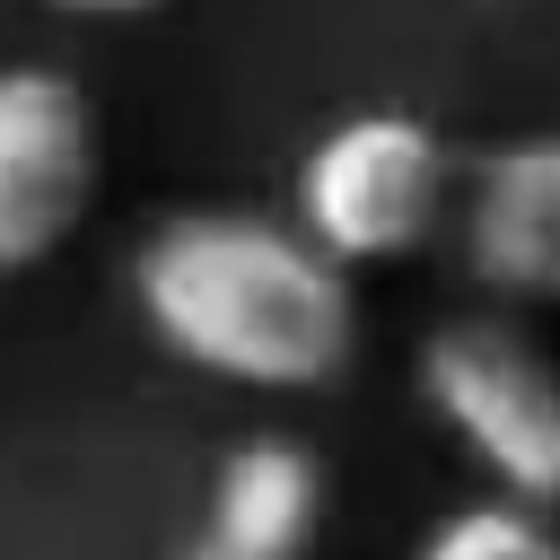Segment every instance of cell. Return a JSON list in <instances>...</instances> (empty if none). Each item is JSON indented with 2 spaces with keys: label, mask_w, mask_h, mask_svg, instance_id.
<instances>
[{
  "label": "cell",
  "mask_w": 560,
  "mask_h": 560,
  "mask_svg": "<svg viewBox=\"0 0 560 560\" xmlns=\"http://www.w3.org/2000/svg\"><path fill=\"white\" fill-rule=\"evenodd\" d=\"M140 324L201 376L245 394H324L359 359V280L298 219L166 210L131 254Z\"/></svg>",
  "instance_id": "6da1fadb"
},
{
  "label": "cell",
  "mask_w": 560,
  "mask_h": 560,
  "mask_svg": "<svg viewBox=\"0 0 560 560\" xmlns=\"http://www.w3.org/2000/svg\"><path fill=\"white\" fill-rule=\"evenodd\" d=\"M411 385L499 499L560 516V359L525 324L508 315L429 324L411 350Z\"/></svg>",
  "instance_id": "7a4b0ae2"
},
{
  "label": "cell",
  "mask_w": 560,
  "mask_h": 560,
  "mask_svg": "<svg viewBox=\"0 0 560 560\" xmlns=\"http://www.w3.org/2000/svg\"><path fill=\"white\" fill-rule=\"evenodd\" d=\"M455 201L464 192H455V158L438 140V122L402 114V105H359V114L324 122L289 184V219L350 271L420 254Z\"/></svg>",
  "instance_id": "3957f363"
},
{
  "label": "cell",
  "mask_w": 560,
  "mask_h": 560,
  "mask_svg": "<svg viewBox=\"0 0 560 560\" xmlns=\"http://www.w3.org/2000/svg\"><path fill=\"white\" fill-rule=\"evenodd\" d=\"M96 105L52 61H0V271L52 262L96 210Z\"/></svg>",
  "instance_id": "277c9868"
},
{
  "label": "cell",
  "mask_w": 560,
  "mask_h": 560,
  "mask_svg": "<svg viewBox=\"0 0 560 560\" xmlns=\"http://www.w3.org/2000/svg\"><path fill=\"white\" fill-rule=\"evenodd\" d=\"M324 525V464L306 438L289 429H254L228 446V464L210 472V508H201V551L219 560H306Z\"/></svg>",
  "instance_id": "8992f818"
},
{
  "label": "cell",
  "mask_w": 560,
  "mask_h": 560,
  "mask_svg": "<svg viewBox=\"0 0 560 560\" xmlns=\"http://www.w3.org/2000/svg\"><path fill=\"white\" fill-rule=\"evenodd\" d=\"M420 560H560V516L490 490V499L438 516L429 542H420Z\"/></svg>",
  "instance_id": "52a82bcc"
},
{
  "label": "cell",
  "mask_w": 560,
  "mask_h": 560,
  "mask_svg": "<svg viewBox=\"0 0 560 560\" xmlns=\"http://www.w3.org/2000/svg\"><path fill=\"white\" fill-rule=\"evenodd\" d=\"M44 9H61V18H149L166 0H44Z\"/></svg>",
  "instance_id": "ba28073f"
},
{
  "label": "cell",
  "mask_w": 560,
  "mask_h": 560,
  "mask_svg": "<svg viewBox=\"0 0 560 560\" xmlns=\"http://www.w3.org/2000/svg\"><path fill=\"white\" fill-rule=\"evenodd\" d=\"M455 228H464V271L490 298L560 306V131L472 158Z\"/></svg>",
  "instance_id": "5b68a950"
},
{
  "label": "cell",
  "mask_w": 560,
  "mask_h": 560,
  "mask_svg": "<svg viewBox=\"0 0 560 560\" xmlns=\"http://www.w3.org/2000/svg\"><path fill=\"white\" fill-rule=\"evenodd\" d=\"M192 560H219V551H192Z\"/></svg>",
  "instance_id": "9c48e42d"
}]
</instances>
